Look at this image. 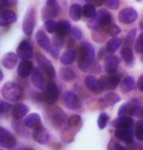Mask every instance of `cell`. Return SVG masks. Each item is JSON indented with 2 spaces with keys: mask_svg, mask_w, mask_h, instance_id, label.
Masks as SVG:
<instances>
[{
  "mask_svg": "<svg viewBox=\"0 0 143 150\" xmlns=\"http://www.w3.org/2000/svg\"><path fill=\"white\" fill-rule=\"evenodd\" d=\"M75 52H77V66L82 72L100 74L101 67L95 60V51L90 43L82 42Z\"/></svg>",
  "mask_w": 143,
  "mask_h": 150,
  "instance_id": "6da1fadb",
  "label": "cell"
},
{
  "mask_svg": "<svg viewBox=\"0 0 143 150\" xmlns=\"http://www.w3.org/2000/svg\"><path fill=\"white\" fill-rule=\"evenodd\" d=\"M112 22V14L106 9H101L96 13L93 18L87 22V26L90 30H101Z\"/></svg>",
  "mask_w": 143,
  "mask_h": 150,
  "instance_id": "7a4b0ae2",
  "label": "cell"
},
{
  "mask_svg": "<svg viewBox=\"0 0 143 150\" xmlns=\"http://www.w3.org/2000/svg\"><path fill=\"white\" fill-rule=\"evenodd\" d=\"M2 95L11 102H17L22 98L23 88L16 83H7L2 86Z\"/></svg>",
  "mask_w": 143,
  "mask_h": 150,
  "instance_id": "3957f363",
  "label": "cell"
},
{
  "mask_svg": "<svg viewBox=\"0 0 143 150\" xmlns=\"http://www.w3.org/2000/svg\"><path fill=\"white\" fill-rule=\"evenodd\" d=\"M46 117L49 119V122L52 124V126L56 128H60L65 124L66 115L59 107H49L46 112Z\"/></svg>",
  "mask_w": 143,
  "mask_h": 150,
  "instance_id": "277c9868",
  "label": "cell"
},
{
  "mask_svg": "<svg viewBox=\"0 0 143 150\" xmlns=\"http://www.w3.org/2000/svg\"><path fill=\"white\" fill-rule=\"evenodd\" d=\"M59 97V89L57 84L53 81L47 83L43 89L42 98L46 103L48 104H54Z\"/></svg>",
  "mask_w": 143,
  "mask_h": 150,
  "instance_id": "5b68a950",
  "label": "cell"
},
{
  "mask_svg": "<svg viewBox=\"0 0 143 150\" xmlns=\"http://www.w3.org/2000/svg\"><path fill=\"white\" fill-rule=\"evenodd\" d=\"M36 61H37L39 68L42 70V72L45 74L50 80H53L56 77V72L54 67H53L52 63L45 56L42 54H37L36 55Z\"/></svg>",
  "mask_w": 143,
  "mask_h": 150,
  "instance_id": "8992f818",
  "label": "cell"
},
{
  "mask_svg": "<svg viewBox=\"0 0 143 150\" xmlns=\"http://www.w3.org/2000/svg\"><path fill=\"white\" fill-rule=\"evenodd\" d=\"M35 26V11L30 9L25 15L23 21V32L26 35H30L33 32Z\"/></svg>",
  "mask_w": 143,
  "mask_h": 150,
  "instance_id": "52a82bcc",
  "label": "cell"
},
{
  "mask_svg": "<svg viewBox=\"0 0 143 150\" xmlns=\"http://www.w3.org/2000/svg\"><path fill=\"white\" fill-rule=\"evenodd\" d=\"M17 55L22 60H30V58H32L33 50L32 44L27 40L21 41V43L17 48Z\"/></svg>",
  "mask_w": 143,
  "mask_h": 150,
  "instance_id": "ba28073f",
  "label": "cell"
},
{
  "mask_svg": "<svg viewBox=\"0 0 143 150\" xmlns=\"http://www.w3.org/2000/svg\"><path fill=\"white\" fill-rule=\"evenodd\" d=\"M98 81L102 90L115 89L120 83V79L117 76H103Z\"/></svg>",
  "mask_w": 143,
  "mask_h": 150,
  "instance_id": "9c48e42d",
  "label": "cell"
},
{
  "mask_svg": "<svg viewBox=\"0 0 143 150\" xmlns=\"http://www.w3.org/2000/svg\"><path fill=\"white\" fill-rule=\"evenodd\" d=\"M138 18V14L133 8H125L119 13V21L122 24H131Z\"/></svg>",
  "mask_w": 143,
  "mask_h": 150,
  "instance_id": "30bf717a",
  "label": "cell"
},
{
  "mask_svg": "<svg viewBox=\"0 0 143 150\" xmlns=\"http://www.w3.org/2000/svg\"><path fill=\"white\" fill-rule=\"evenodd\" d=\"M16 143V138L11 132L6 131L4 128H0V145L4 148H13Z\"/></svg>",
  "mask_w": 143,
  "mask_h": 150,
  "instance_id": "8fae6325",
  "label": "cell"
},
{
  "mask_svg": "<svg viewBox=\"0 0 143 150\" xmlns=\"http://www.w3.org/2000/svg\"><path fill=\"white\" fill-rule=\"evenodd\" d=\"M30 80H32V84L37 89H44V87H45V80H44L42 70L40 68H33L32 72L30 74Z\"/></svg>",
  "mask_w": 143,
  "mask_h": 150,
  "instance_id": "7c38bea8",
  "label": "cell"
},
{
  "mask_svg": "<svg viewBox=\"0 0 143 150\" xmlns=\"http://www.w3.org/2000/svg\"><path fill=\"white\" fill-rule=\"evenodd\" d=\"M120 65V58L113 54H108L104 58V66L107 74L113 75L117 72L118 67Z\"/></svg>",
  "mask_w": 143,
  "mask_h": 150,
  "instance_id": "4fadbf2b",
  "label": "cell"
},
{
  "mask_svg": "<svg viewBox=\"0 0 143 150\" xmlns=\"http://www.w3.org/2000/svg\"><path fill=\"white\" fill-rule=\"evenodd\" d=\"M63 102L68 109L75 110L80 107V100L77 95L73 91H67L64 93Z\"/></svg>",
  "mask_w": 143,
  "mask_h": 150,
  "instance_id": "5bb4252c",
  "label": "cell"
},
{
  "mask_svg": "<svg viewBox=\"0 0 143 150\" xmlns=\"http://www.w3.org/2000/svg\"><path fill=\"white\" fill-rule=\"evenodd\" d=\"M138 105H139L138 100L135 98H133V99H131V100L128 101V102L123 104V105L120 107L118 114H119L120 117H127V116H128V115H132L134 108Z\"/></svg>",
  "mask_w": 143,
  "mask_h": 150,
  "instance_id": "9a60e30c",
  "label": "cell"
},
{
  "mask_svg": "<svg viewBox=\"0 0 143 150\" xmlns=\"http://www.w3.org/2000/svg\"><path fill=\"white\" fill-rule=\"evenodd\" d=\"M32 137L36 142L40 143V144H45L47 143V141L49 140V134L47 132V131L44 129V127L41 125L38 128H36L33 129L32 132Z\"/></svg>",
  "mask_w": 143,
  "mask_h": 150,
  "instance_id": "2e32d148",
  "label": "cell"
},
{
  "mask_svg": "<svg viewBox=\"0 0 143 150\" xmlns=\"http://www.w3.org/2000/svg\"><path fill=\"white\" fill-rule=\"evenodd\" d=\"M35 38H36L37 44L42 48L43 50H45L46 52H49V53L51 52L52 44L49 40L48 36L45 35V33L42 32V30H38V32L36 33Z\"/></svg>",
  "mask_w": 143,
  "mask_h": 150,
  "instance_id": "e0dca14e",
  "label": "cell"
},
{
  "mask_svg": "<svg viewBox=\"0 0 143 150\" xmlns=\"http://www.w3.org/2000/svg\"><path fill=\"white\" fill-rule=\"evenodd\" d=\"M115 137H117L124 142L130 144L133 142V132L132 129H116Z\"/></svg>",
  "mask_w": 143,
  "mask_h": 150,
  "instance_id": "ac0fdd59",
  "label": "cell"
},
{
  "mask_svg": "<svg viewBox=\"0 0 143 150\" xmlns=\"http://www.w3.org/2000/svg\"><path fill=\"white\" fill-rule=\"evenodd\" d=\"M17 21V15L11 10H2L0 14V26L6 27Z\"/></svg>",
  "mask_w": 143,
  "mask_h": 150,
  "instance_id": "d6986e66",
  "label": "cell"
},
{
  "mask_svg": "<svg viewBox=\"0 0 143 150\" xmlns=\"http://www.w3.org/2000/svg\"><path fill=\"white\" fill-rule=\"evenodd\" d=\"M85 83L87 88L94 94H100L101 91H102V88L100 87L99 84V81L93 76H86L85 79Z\"/></svg>",
  "mask_w": 143,
  "mask_h": 150,
  "instance_id": "ffe728a7",
  "label": "cell"
},
{
  "mask_svg": "<svg viewBox=\"0 0 143 150\" xmlns=\"http://www.w3.org/2000/svg\"><path fill=\"white\" fill-rule=\"evenodd\" d=\"M24 124L27 128L35 129L36 128H38L39 126H41V118L40 116L36 113H32L29 116H27L24 120Z\"/></svg>",
  "mask_w": 143,
  "mask_h": 150,
  "instance_id": "44dd1931",
  "label": "cell"
},
{
  "mask_svg": "<svg viewBox=\"0 0 143 150\" xmlns=\"http://www.w3.org/2000/svg\"><path fill=\"white\" fill-rule=\"evenodd\" d=\"M33 70V65L30 60H22L18 67V75L21 78H27Z\"/></svg>",
  "mask_w": 143,
  "mask_h": 150,
  "instance_id": "7402d4cb",
  "label": "cell"
},
{
  "mask_svg": "<svg viewBox=\"0 0 143 150\" xmlns=\"http://www.w3.org/2000/svg\"><path fill=\"white\" fill-rule=\"evenodd\" d=\"M113 127L116 129H133V120L130 117H119L113 121Z\"/></svg>",
  "mask_w": 143,
  "mask_h": 150,
  "instance_id": "603a6c76",
  "label": "cell"
},
{
  "mask_svg": "<svg viewBox=\"0 0 143 150\" xmlns=\"http://www.w3.org/2000/svg\"><path fill=\"white\" fill-rule=\"evenodd\" d=\"M59 11H60V7H59L58 3L53 6L45 5V7L42 9V19L44 21H48L50 19L55 18L59 14Z\"/></svg>",
  "mask_w": 143,
  "mask_h": 150,
  "instance_id": "cb8c5ba5",
  "label": "cell"
},
{
  "mask_svg": "<svg viewBox=\"0 0 143 150\" xmlns=\"http://www.w3.org/2000/svg\"><path fill=\"white\" fill-rule=\"evenodd\" d=\"M18 59L19 56L16 55L13 52H8L6 53L3 58H2V65L6 68V69H13L15 66L18 64Z\"/></svg>",
  "mask_w": 143,
  "mask_h": 150,
  "instance_id": "d4e9b609",
  "label": "cell"
},
{
  "mask_svg": "<svg viewBox=\"0 0 143 150\" xmlns=\"http://www.w3.org/2000/svg\"><path fill=\"white\" fill-rule=\"evenodd\" d=\"M29 111H30L29 106H27L26 104L23 103H18L14 106L12 114L15 120H22L29 113Z\"/></svg>",
  "mask_w": 143,
  "mask_h": 150,
  "instance_id": "484cf974",
  "label": "cell"
},
{
  "mask_svg": "<svg viewBox=\"0 0 143 150\" xmlns=\"http://www.w3.org/2000/svg\"><path fill=\"white\" fill-rule=\"evenodd\" d=\"M72 30V26L68 21H60L57 23L56 26V35L61 36V38H65L66 35H68L70 32Z\"/></svg>",
  "mask_w": 143,
  "mask_h": 150,
  "instance_id": "4316f807",
  "label": "cell"
},
{
  "mask_svg": "<svg viewBox=\"0 0 143 150\" xmlns=\"http://www.w3.org/2000/svg\"><path fill=\"white\" fill-rule=\"evenodd\" d=\"M63 38L61 36L57 35L56 38H53V44H52V48H51V52L50 54L52 55L53 58L55 59H58L59 58V55H60V49L61 47L63 46Z\"/></svg>",
  "mask_w": 143,
  "mask_h": 150,
  "instance_id": "83f0119b",
  "label": "cell"
},
{
  "mask_svg": "<svg viewBox=\"0 0 143 150\" xmlns=\"http://www.w3.org/2000/svg\"><path fill=\"white\" fill-rule=\"evenodd\" d=\"M135 88V81L132 77L128 76L123 80L122 83H120V89L124 93L130 92Z\"/></svg>",
  "mask_w": 143,
  "mask_h": 150,
  "instance_id": "f1b7e54d",
  "label": "cell"
},
{
  "mask_svg": "<svg viewBox=\"0 0 143 150\" xmlns=\"http://www.w3.org/2000/svg\"><path fill=\"white\" fill-rule=\"evenodd\" d=\"M75 58H77V52L73 49H69L61 55L60 62L63 65H66L67 66V65H71V64L74 63Z\"/></svg>",
  "mask_w": 143,
  "mask_h": 150,
  "instance_id": "f546056e",
  "label": "cell"
},
{
  "mask_svg": "<svg viewBox=\"0 0 143 150\" xmlns=\"http://www.w3.org/2000/svg\"><path fill=\"white\" fill-rule=\"evenodd\" d=\"M122 44V39L119 38H113L110 40H108L107 45H106V49L109 54H114L118 50V48Z\"/></svg>",
  "mask_w": 143,
  "mask_h": 150,
  "instance_id": "4dcf8cb0",
  "label": "cell"
},
{
  "mask_svg": "<svg viewBox=\"0 0 143 150\" xmlns=\"http://www.w3.org/2000/svg\"><path fill=\"white\" fill-rule=\"evenodd\" d=\"M82 15V8L78 4H73L69 11V16L73 21H80Z\"/></svg>",
  "mask_w": 143,
  "mask_h": 150,
  "instance_id": "1f68e13d",
  "label": "cell"
},
{
  "mask_svg": "<svg viewBox=\"0 0 143 150\" xmlns=\"http://www.w3.org/2000/svg\"><path fill=\"white\" fill-rule=\"evenodd\" d=\"M120 57L125 61V63L130 66L133 63V53L130 47H124L120 50Z\"/></svg>",
  "mask_w": 143,
  "mask_h": 150,
  "instance_id": "d6a6232c",
  "label": "cell"
},
{
  "mask_svg": "<svg viewBox=\"0 0 143 150\" xmlns=\"http://www.w3.org/2000/svg\"><path fill=\"white\" fill-rule=\"evenodd\" d=\"M60 77L65 81H72L75 80V71L68 67H63L60 69Z\"/></svg>",
  "mask_w": 143,
  "mask_h": 150,
  "instance_id": "836d02e7",
  "label": "cell"
},
{
  "mask_svg": "<svg viewBox=\"0 0 143 150\" xmlns=\"http://www.w3.org/2000/svg\"><path fill=\"white\" fill-rule=\"evenodd\" d=\"M120 100V97L119 96V94H117V93H115V92H109L103 97V99L101 101L108 106H113L116 103L119 102Z\"/></svg>",
  "mask_w": 143,
  "mask_h": 150,
  "instance_id": "e575fe53",
  "label": "cell"
},
{
  "mask_svg": "<svg viewBox=\"0 0 143 150\" xmlns=\"http://www.w3.org/2000/svg\"><path fill=\"white\" fill-rule=\"evenodd\" d=\"M102 30H104V32L111 36H116L118 35H120V32H122V30H120L117 25L112 24V23H110L107 26H105Z\"/></svg>",
  "mask_w": 143,
  "mask_h": 150,
  "instance_id": "d590c367",
  "label": "cell"
},
{
  "mask_svg": "<svg viewBox=\"0 0 143 150\" xmlns=\"http://www.w3.org/2000/svg\"><path fill=\"white\" fill-rule=\"evenodd\" d=\"M96 9H95V6L92 4H86L83 6L82 8V15L87 19H91L95 17L96 15Z\"/></svg>",
  "mask_w": 143,
  "mask_h": 150,
  "instance_id": "8d00e7d4",
  "label": "cell"
},
{
  "mask_svg": "<svg viewBox=\"0 0 143 150\" xmlns=\"http://www.w3.org/2000/svg\"><path fill=\"white\" fill-rule=\"evenodd\" d=\"M135 35H136V30L132 29L130 30V32L128 33V35H125V38L124 39V44L125 47H130L131 45L133 44L134 38H135Z\"/></svg>",
  "mask_w": 143,
  "mask_h": 150,
  "instance_id": "74e56055",
  "label": "cell"
},
{
  "mask_svg": "<svg viewBox=\"0 0 143 150\" xmlns=\"http://www.w3.org/2000/svg\"><path fill=\"white\" fill-rule=\"evenodd\" d=\"M135 137L138 140H143V121H137L135 124Z\"/></svg>",
  "mask_w": 143,
  "mask_h": 150,
  "instance_id": "f35d334b",
  "label": "cell"
},
{
  "mask_svg": "<svg viewBox=\"0 0 143 150\" xmlns=\"http://www.w3.org/2000/svg\"><path fill=\"white\" fill-rule=\"evenodd\" d=\"M108 121H109V116L106 114V113L102 112L101 114L99 115L98 117V121H97V125L99 127V129H104L108 124Z\"/></svg>",
  "mask_w": 143,
  "mask_h": 150,
  "instance_id": "ab89813d",
  "label": "cell"
},
{
  "mask_svg": "<svg viewBox=\"0 0 143 150\" xmlns=\"http://www.w3.org/2000/svg\"><path fill=\"white\" fill-rule=\"evenodd\" d=\"M103 33H105V32H104V30H102V29L93 30V33H92V38L96 42H98V43H100V42H102L103 40H105V38H106V36L101 35H103Z\"/></svg>",
  "mask_w": 143,
  "mask_h": 150,
  "instance_id": "60d3db41",
  "label": "cell"
},
{
  "mask_svg": "<svg viewBox=\"0 0 143 150\" xmlns=\"http://www.w3.org/2000/svg\"><path fill=\"white\" fill-rule=\"evenodd\" d=\"M134 50H135V52L138 53V54L143 53V32L141 33V35L138 36L135 44H134Z\"/></svg>",
  "mask_w": 143,
  "mask_h": 150,
  "instance_id": "b9f144b4",
  "label": "cell"
},
{
  "mask_svg": "<svg viewBox=\"0 0 143 150\" xmlns=\"http://www.w3.org/2000/svg\"><path fill=\"white\" fill-rule=\"evenodd\" d=\"M80 122H81L80 116H78V115H74V116H72V117L69 119L68 125H69L70 128H77L78 125L80 124Z\"/></svg>",
  "mask_w": 143,
  "mask_h": 150,
  "instance_id": "7bdbcfd3",
  "label": "cell"
},
{
  "mask_svg": "<svg viewBox=\"0 0 143 150\" xmlns=\"http://www.w3.org/2000/svg\"><path fill=\"white\" fill-rule=\"evenodd\" d=\"M56 26H57V23L54 22L53 20H48V21H45V24H44V27H45L46 30L49 33H55Z\"/></svg>",
  "mask_w": 143,
  "mask_h": 150,
  "instance_id": "ee69618b",
  "label": "cell"
},
{
  "mask_svg": "<svg viewBox=\"0 0 143 150\" xmlns=\"http://www.w3.org/2000/svg\"><path fill=\"white\" fill-rule=\"evenodd\" d=\"M24 125H21L18 121H14L12 123V126H13L14 129H15V131L21 135H24V134H26V131H25V129H24Z\"/></svg>",
  "mask_w": 143,
  "mask_h": 150,
  "instance_id": "f6af8a7d",
  "label": "cell"
},
{
  "mask_svg": "<svg viewBox=\"0 0 143 150\" xmlns=\"http://www.w3.org/2000/svg\"><path fill=\"white\" fill-rule=\"evenodd\" d=\"M105 4L110 9L116 10L120 6V0H105Z\"/></svg>",
  "mask_w": 143,
  "mask_h": 150,
  "instance_id": "bcb514c9",
  "label": "cell"
},
{
  "mask_svg": "<svg viewBox=\"0 0 143 150\" xmlns=\"http://www.w3.org/2000/svg\"><path fill=\"white\" fill-rule=\"evenodd\" d=\"M72 35L73 38L75 39H77V40H80L81 38H82V33H81L80 30H78L77 28H72Z\"/></svg>",
  "mask_w": 143,
  "mask_h": 150,
  "instance_id": "7dc6e473",
  "label": "cell"
},
{
  "mask_svg": "<svg viewBox=\"0 0 143 150\" xmlns=\"http://www.w3.org/2000/svg\"><path fill=\"white\" fill-rule=\"evenodd\" d=\"M0 108H1V114L4 115L5 113L8 112L10 106H9V104L6 103L5 101H1V102H0Z\"/></svg>",
  "mask_w": 143,
  "mask_h": 150,
  "instance_id": "c3c4849f",
  "label": "cell"
},
{
  "mask_svg": "<svg viewBox=\"0 0 143 150\" xmlns=\"http://www.w3.org/2000/svg\"><path fill=\"white\" fill-rule=\"evenodd\" d=\"M18 0H1L2 6H13L16 5Z\"/></svg>",
  "mask_w": 143,
  "mask_h": 150,
  "instance_id": "681fc988",
  "label": "cell"
},
{
  "mask_svg": "<svg viewBox=\"0 0 143 150\" xmlns=\"http://www.w3.org/2000/svg\"><path fill=\"white\" fill-rule=\"evenodd\" d=\"M128 147H130V150H143V146L140 145L138 143L135 142H131L128 144Z\"/></svg>",
  "mask_w": 143,
  "mask_h": 150,
  "instance_id": "f907efd6",
  "label": "cell"
},
{
  "mask_svg": "<svg viewBox=\"0 0 143 150\" xmlns=\"http://www.w3.org/2000/svg\"><path fill=\"white\" fill-rule=\"evenodd\" d=\"M89 1H90V3H92V5H94L95 7H99L103 3H105V0H89Z\"/></svg>",
  "mask_w": 143,
  "mask_h": 150,
  "instance_id": "816d5d0a",
  "label": "cell"
},
{
  "mask_svg": "<svg viewBox=\"0 0 143 150\" xmlns=\"http://www.w3.org/2000/svg\"><path fill=\"white\" fill-rule=\"evenodd\" d=\"M116 141H115V139H111L110 142H109L108 144V149L107 150H116Z\"/></svg>",
  "mask_w": 143,
  "mask_h": 150,
  "instance_id": "f5cc1de1",
  "label": "cell"
},
{
  "mask_svg": "<svg viewBox=\"0 0 143 150\" xmlns=\"http://www.w3.org/2000/svg\"><path fill=\"white\" fill-rule=\"evenodd\" d=\"M137 87H138L139 90L143 91V75L138 79V81H137Z\"/></svg>",
  "mask_w": 143,
  "mask_h": 150,
  "instance_id": "db71d44e",
  "label": "cell"
},
{
  "mask_svg": "<svg viewBox=\"0 0 143 150\" xmlns=\"http://www.w3.org/2000/svg\"><path fill=\"white\" fill-rule=\"evenodd\" d=\"M106 51H107V49H100V51H99V54H98V59H102V58H105L106 56Z\"/></svg>",
  "mask_w": 143,
  "mask_h": 150,
  "instance_id": "11a10c76",
  "label": "cell"
},
{
  "mask_svg": "<svg viewBox=\"0 0 143 150\" xmlns=\"http://www.w3.org/2000/svg\"><path fill=\"white\" fill-rule=\"evenodd\" d=\"M57 4V1L56 0H47L46 1V5H48V6H53V5Z\"/></svg>",
  "mask_w": 143,
  "mask_h": 150,
  "instance_id": "9f6ffc18",
  "label": "cell"
},
{
  "mask_svg": "<svg viewBox=\"0 0 143 150\" xmlns=\"http://www.w3.org/2000/svg\"><path fill=\"white\" fill-rule=\"evenodd\" d=\"M116 150H128V148H125V147L122 146V145H120V144H118V143H117V145H116Z\"/></svg>",
  "mask_w": 143,
  "mask_h": 150,
  "instance_id": "6f0895ef",
  "label": "cell"
},
{
  "mask_svg": "<svg viewBox=\"0 0 143 150\" xmlns=\"http://www.w3.org/2000/svg\"><path fill=\"white\" fill-rule=\"evenodd\" d=\"M73 45H75V42H74V39H69V43H68V48L70 49V47H72Z\"/></svg>",
  "mask_w": 143,
  "mask_h": 150,
  "instance_id": "680465c9",
  "label": "cell"
},
{
  "mask_svg": "<svg viewBox=\"0 0 143 150\" xmlns=\"http://www.w3.org/2000/svg\"><path fill=\"white\" fill-rule=\"evenodd\" d=\"M0 77H1V80L3 79V73H2V72H0Z\"/></svg>",
  "mask_w": 143,
  "mask_h": 150,
  "instance_id": "91938a15",
  "label": "cell"
},
{
  "mask_svg": "<svg viewBox=\"0 0 143 150\" xmlns=\"http://www.w3.org/2000/svg\"><path fill=\"white\" fill-rule=\"evenodd\" d=\"M141 61L143 62V53H142V56H141Z\"/></svg>",
  "mask_w": 143,
  "mask_h": 150,
  "instance_id": "94428289",
  "label": "cell"
},
{
  "mask_svg": "<svg viewBox=\"0 0 143 150\" xmlns=\"http://www.w3.org/2000/svg\"></svg>",
  "mask_w": 143,
  "mask_h": 150,
  "instance_id": "6125c7cd",
  "label": "cell"
}]
</instances>
